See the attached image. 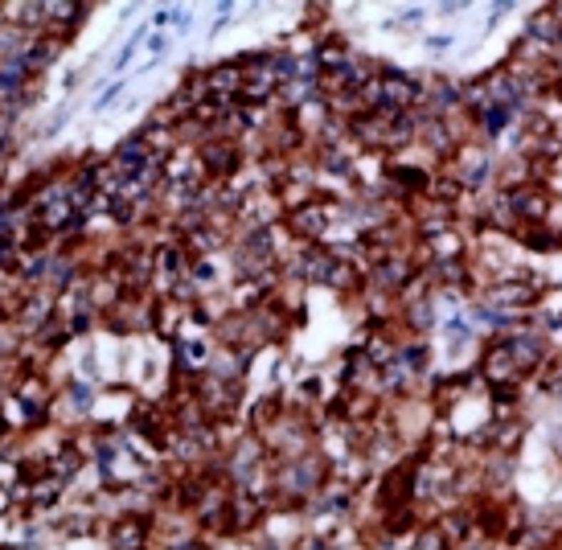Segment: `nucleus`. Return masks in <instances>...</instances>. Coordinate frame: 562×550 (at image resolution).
I'll list each match as a JSON object with an SVG mask.
<instances>
[{
    "instance_id": "f257e3e1",
    "label": "nucleus",
    "mask_w": 562,
    "mask_h": 550,
    "mask_svg": "<svg viewBox=\"0 0 562 550\" xmlns=\"http://www.w3.org/2000/svg\"><path fill=\"white\" fill-rule=\"evenodd\" d=\"M140 542H144V526H136V521L116 526V546L119 550H140Z\"/></svg>"
}]
</instances>
